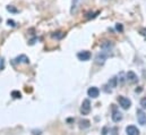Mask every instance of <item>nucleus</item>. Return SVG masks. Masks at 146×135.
Returning a JSON list of instances; mask_svg holds the SVG:
<instances>
[{
    "instance_id": "obj_1",
    "label": "nucleus",
    "mask_w": 146,
    "mask_h": 135,
    "mask_svg": "<svg viewBox=\"0 0 146 135\" xmlns=\"http://www.w3.org/2000/svg\"><path fill=\"white\" fill-rule=\"evenodd\" d=\"M118 102H119V105L121 106L122 109H129L130 106H132V101L128 98H125L122 95H119L118 97Z\"/></svg>"
},
{
    "instance_id": "obj_2",
    "label": "nucleus",
    "mask_w": 146,
    "mask_h": 135,
    "mask_svg": "<svg viewBox=\"0 0 146 135\" xmlns=\"http://www.w3.org/2000/svg\"><path fill=\"white\" fill-rule=\"evenodd\" d=\"M89 111H91V102H89L88 99H86V100H84L83 103H82L80 113H82L83 115H88Z\"/></svg>"
},
{
    "instance_id": "obj_3",
    "label": "nucleus",
    "mask_w": 146,
    "mask_h": 135,
    "mask_svg": "<svg viewBox=\"0 0 146 135\" xmlns=\"http://www.w3.org/2000/svg\"><path fill=\"white\" fill-rule=\"evenodd\" d=\"M108 55H109V52H107V51H104V50H102L100 53H97V56H96V58H95L96 64L103 65L104 61H105V59H107V57H108Z\"/></svg>"
},
{
    "instance_id": "obj_4",
    "label": "nucleus",
    "mask_w": 146,
    "mask_h": 135,
    "mask_svg": "<svg viewBox=\"0 0 146 135\" xmlns=\"http://www.w3.org/2000/svg\"><path fill=\"white\" fill-rule=\"evenodd\" d=\"M137 115V121L141 125H146V114L142 110V109H137L136 111Z\"/></svg>"
},
{
    "instance_id": "obj_5",
    "label": "nucleus",
    "mask_w": 146,
    "mask_h": 135,
    "mask_svg": "<svg viewBox=\"0 0 146 135\" xmlns=\"http://www.w3.org/2000/svg\"><path fill=\"white\" fill-rule=\"evenodd\" d=\"M91 57H92L91 52L89 51H86V50L85 51H80V52L77 53V58L79 60H82V61H87V60L91 59Z\"/></svg>"
},
{
    "instance_id": "obj_6",
    "label": "nucleus",
    "mask_w": 146,
    "mask_h": 135,
    "mask_svg": "<svg viewBox=\"0 0 146 135\" xmlns=\"http://www.w3.org/2000/svg\"><path fill=\"white\" fill-rule=\"evenodd\" d=\"M87 94H88V97H91L93 99H96L99 97V94H100V90L97 88H95V86H92V88L88 89Z\"/></svg>"
},
{
    "instance_id": "obj_7",
    "label": "nucleus",
    "mask_w": 146,
    "mask_h": 135,
    "mask_svg": "<svg viewBox=\"0 0 146 135\" xmlns=\"http://www.w3.org/2000/svg\"><path fill=\"white\" fill-rule=\"evenodd\" d=\"M126 133L127 135H139V130L136 127V126H127L126 127Z\"/></svg>"
},
{
    "instance_id": "obj_8",
    "label": "nucleus",
    "mask_w": 146,
    "mask_h": 135,
    "mask_svg": "<svg viewBox=\"0 0 146 135\" xmlns=\"http://www.w3.org/2000/svg\"><path fill=\"white\" fill-rule=\"evenodd\" d=\"M127 80H128L130 83H135V82L138 81L137 75H136L134 72H128V73H127Z\"/></svg>"
},
{
    "instance_id": "obj_9",
    "label": "nucleus",
    "mask_w": 146,
    "mask_h": 135,
    "mask_svg": "<svg viewBox=\"0 0 146 135\" xmlns=\"http://www.w3.org/2000/svg\"><path fill=\"white\" fill-rule=\"evenodd\" d=\"M121 119H122V114L119 113V111H117V110H114L113 114H112V121L114 123H119Z\"/></svg>"
},
{
    "instance_id": "obj_10",
    "label": "nucleus",
    "mask_w": 146,
    "mask_h": 135,
    "mask_svg": "<svg viewBox=\"0 0 146 135\" xmlns=\"http://www.w3.org/2000/svg\"><path fill=\"white\" fill-rule=\"evenodd\" d=\"M15 60H16V63H23V64H28V63H30L28 57H27V56H25V55H20V56H18Z\"/></svg>"
},
{
    "instance_id": "obj_11",
    "label": "nucleus",
    "mask_w": 146,
    "mask_h": 135,
    "mask_svg": "<svg viewBox=\"0 0 146 135\" xmlns=\"http://www.w3.org/2000/svg\"><path fill=\"white\" fill-rule=\"evenodd\" d=\"M80 1L82 0H73V2H72V9H70V13L72 14H74L77 10V7H78V5H79Z\"/></svg>"
},
{
    "instance_id": "obj_12",
    "label": "nucleus",
    "mask_w": 146,
    "mask_h": 135,
    "mask_svg": "<svg viewBox=\"0 0 146 135\" xmlns=\"http://www.w3.org/2000/svg\"><path fill=\"white\" fill-rule=\"evenodd\" d=\"M79 127L80 128H87V127H89V122L88 121H80V123H79Z\"/></svg>"
},
{
    "instance_id": "obj_13",
    "label": "nucleus",
    "mask_w": 146,
    "mask_h": 135,
    "mask_svg": "<svg viewBox=\"0 0 146 135\" xmlns=\"http://www.w3.org/2000/svg\"><path fill=\"white\" fill-rule=\"evenodd\" d=\"M117 78L116 77H112L110 81H109V85H110V88H116L117 86Z\"/></svg>"
},
{
    "instance_id": "obj_14",
    "label": "nucleus",
    "mask_w": 146,
    "mask_h": 135,
    "mask_svg": "<svg viewBox=\"0 0 146 135\" xmlns=\"http://www.w3.org/2000/svg\"><path fill=\"white\" fill-rule=\"evenodd\" d=\"M11 97L15 98V99H20L22 98V93L19 91H12L11 92Z\"/></svg>"
},
{
    "instance_id": "obj_15",
    "label": "nucleus",
    "mask_w": 146,
    "mask_h": 135,
    "mask_svg": "<svg viewBox=\"0 0 146 135\" xmlns=\"http://www.w3.org/2000/svg\"><path fill=\"white\" fill-rule=\"evenodd\" d=\"M7 10H8V11H11V13H17V11H18V10H17L16 8H14L12 6H8V7H7Z\"/></svg>"
},
{
    "instance_id": "obj_16",
    "label": "nucleus",
    "mask_w": 146,
    "mask_h": 135,
    "mask_svg": "<svg viewBox=\"0 0 146 135\" xmlns=\"http://www.w3.org/2000/svg\"><path fill=\"white\" fill-rule=\"evenodd\" d=\"M141 106H142L143 108H146V98H143V99L141 100Z\"/></svg>"
},
{
    "instance_id": "obj_17",
    "label": "nucleus",
    "mask_w": 146,
    "mask_h": 135,
    "mask_svg": "<svg viewBox=\"0 0 146 135\" xmlns=\"http://www.w3.org/2000/svg\"><path fill=\"white\" fill-rule=\"evenodd\" d=\"M3 66H5V61H3V59H2V58H0V69H2V68H3Z\"/></svg>"
},
{
    "instance_id": "obj_18",
    "label": "nucleus",
    "mask_w": 146,
    "mask_h": 135,
    "mask_svg": "<svg viewBox=\"0 0 146 135\" xmlns=\"http://www.w3.org/2000/svg\"><path fill=\"white\" fill-rule=\"evenodd\" d=\"M116 28H117L118 31H120V32H121V31H122V25H121V24H117Z\"/></svg>"
},
{
    "instance_id": "obj_19",
    "label": "nucleus",
    "mask_w": 146,
    "mask_h": 135,
    "mask_svg": "<svg viewBox=\"0 0 146 135\" xmlns=\"http://www.w3.org/2000/svg\"><path fill=\"white\" fill-rule=\"evenodd\" d=\"M8 25H9V26H10V25H11V26H16V24H15L14 20H8Z\"/></svg>"
},
{
    "instance_id": "obj_20",
    "label": "nucleus",
    "mask_w": 146,
    "mask_h": 135,
    "mask_svg": "<svg viewBox=\"0 0 146 135\" xmlns=\"http://www.w3.org/2000/svg\"><path fill=\"white\" fill-rule=\"evenodd\" d=\"M0 23H1V17H0Z\"/></svg>"
}]
</instances>
